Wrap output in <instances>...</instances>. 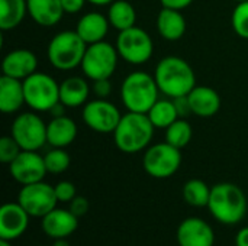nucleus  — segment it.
Masks as SVG:
<instances>
[{
    "instance_id": "1",
    "label": "nucleus",
    "mask_w": 248,
    "mask_h": 246,
    "mask_svg": "<svg viewBox=\"0 0 248 246\" xmlns=\"http://www.w3.org/2000/svg\"><path fill=\"white\" fill-rule=\"evenodd\" d=\"M154 78L160 93L170 99L187 96L196 86V75L190 64L176 55L164 57L158 61Z\"/></svg>"
},
{
    "instance_id": "2",
    "label": "nucleus",
    "mask_w": 248,
    "mask_h": 246,
    "mask_svg": "<svg viewBox=\"0 0 248 246\" xmlns=\"http://www.w3.org/2000/svg\"><path fill=\"white\" fill-rule=\"evenodd\" d=\"M247 197L232 183H219L211 187L208 209L214 219L222 225H237L247 215Z\"/></svg>"
},
{
    "instance_id": "3",
    "label": "nucleus",
    "mask_w": 248,
    "mask_h": 246,
    "mask_svg": "<svg viewBox=\"0 0 248 246\" xmlns=\"http://www.w3.org/2000/svg\"><path fill=\"white\" fill-rule=\"evenodd\" d=\"M154 130L155 128L147 113L128 112L126 115H122L121 122L112 135L115 145L121 152L137 154L150 146Z\"/></svg>"
},
{
    "instance_id": "4",
    "label": "nucleus",
    "mask_w": 248,
    "mask_h": 246,
    "mask_svg": "<svg viewBox=\"0 0 248 246\" xmlns=\"http://www.w3.org/2000/svg\"><path fill=\"white\" fill-rule=\"evenodd\" d=\"M160 88L154 75L144 71H134L125 77L121 86V99L128 112L148 113L158 100Z\"/></svg>"
},
{
    "instance_id": "5",
    "label": "nucleus",
    "mask_w": 248,
    "mask_h": 246,
    "mask_svg": "<svg viewBox=\"0 0 248 246\" xmlns=\"http://www.w3.org/2000/svg\"><path fill=\"white\" fill-rule=\"evenodd\" d=\"M86 49L87 43L76 30H62L52 36L46 54L54 68L70 71L81 65Z\"/></svg>"
},
{
    "instance_id": "6",
    "label": "nucleus",
    "mask_w": 248,
    "mask_h": 246,
    "mask_svg": "<svg viewBox=\"0 0 248 246\" xmlns=\"http://www.w3.org/2000/svg\"><path fill=\"white\" fill-rule=\"evenodd\" d=\"M25 103L33 112H49L60 103V84L45 72H33L23 80Z\"/></svg>"
},
{
    "instance_id": "7",
    "label": "nucleus",
    "mask_w": 248,
    "mask_h": 246,
    "mask_svg": "<svg viewBox=\"0 0 248 246\" xmlns=\"http://www.w3.org/2000/svg\"><path fill=\"white\" fill-rule=\"evenodd\" d=\"M118 49L106 41L87 45L84 58L81 61V70L84 75L92 80L110 78L118 67Z\"/></svg>"
},
{
    "instance_id": "8",
    "label": "nucleus",
    "mask_w": 248,
    "mask_h": 246,
    "mask_svg": "<svg viewBox=\"0 0 248 246\" xmlns=\"http://www.w3.org/2000/svg\"><path fill=\"white\" fill-rule=\"evenodd\" d=\"M116 49L122 59L132 65H141L151 59L154 42L147 30L138 26L121 30L116 38Z\"/></svg>"
},
{
    "instance_id": "9",
    "label": "nucleus",
    "mask_w": 248,
    "mask_h": 246,
    "mask_svg": "<svg viewBox=\"0 0 248 246\" xmlns=\"http://www.w3.org/2000/svg\"><path fill=\"white\" fill-rule=\"evenodd\" d=\"M182 149L161 142L145 149L142 167L153 178H169L174 175L182 165Z\"/></svg>"
},
{
    "instance_id": "10",
    "label": "nucleus",
    "mask_w": 248,
    "mask_h": 246,
    "mask_svg": "<svg viewBox=\"0 0 248 246\" xmlns=\"http://www.w3.org/2000/svg\"><path fill=\"white\" fill-rule=\"evenodd\" d=\"M10 135L19 144L22 151H38L46 141V123L36 112H25L15 117Z\"/></svg>"
},
{
    "instance_id": "11",
    "label": "nucleus",
    "mask_w": 248,
    "mask_h": 246,
    "mask_svg": "<svg viewBox=\"0 0 248 246\" xmlns=\"http://www.w3.org/2000/svg\"><path fill=\"white\" fill-rule=\"evenodd\" d=\"M17 203L28 212L31 217L42 219L57 207L58 199L55 196L54 186L39 181L22 186L17 194Z\"/></svg>"
},
{
    "instance_id": "12",
    "label": "nucleus",
    "mask_w": 248,
    "mask_h": 246,
    "mask_svg": "<svg viewBox=\"0 0 248 246\" xmlns=\"http://www.w3.org/2000/svg\"><path fill=\"white\" fill-rule=\"evenodd\" d=\"M119 109L108 99H94L83 106V120L97 133H113L121 122Z\"/></svg>"
},
{
    "instance_id": "13",
    "label": "nucleus",
    "mask_w": 248,
    "mask_h": 246,
    "mask_svg": "<svg viewBox=\"0 0 248 246\" xmlns=\"http://www.w3.org/2000/svg\"><path fill=\"white\" fill-rule=\"evenodd\" d=\"M9 173L16 183L20 186H28L44 181L48 171L44 157L39 155L38 151H22L9 164Z\"/></svg>"
},
{
    "instance_id": "14",
    "label": "nucleus",
    "mask_w": 248,
    "mask_h": 246,
    "mask_svg": "<svg viewBox=\"0 0 248 246\" xmlns=\"http://www.w3.org/2000/svg\"><path fill=\"white\" fill-rule=\"evenodd\" d=\"M179 246H214L215 232L208 222L201 217L185 219L176 232Z\"/></svg>"
},
{
    "instance_id": "15",
    "label": "nucleus",
    "mask_w": 248,
    "mask_h": 246,
    "mask_svg": "<svg viewBox=\"0 0 248 246\" xmlns=\"http://www.w3.org/2000/svg\"><path fill=\"white\" fill-rule=\"evenodd\" d=\"M31 216L28 212L16 203H4L0 209V239L13 242L20 238L28 226Z\"/></svg>"
},
{
    "instance_id": "16",
    "label": "nucleus",
    "mask_w": 248,
    "mask_h": 246,
    "mask_svg": "<svg viewBox=\"0 0 248 246\" xmlns=\"http://www.w3.org/2000/svg\"><path fill=\"white\" fill-rule=\"evenodd\" d=\"M38 68V57L31 49L19 48L13 49L4 55L1 62L3 75L16 78V80H26L29 75L36 72Z\"/></svg>"
},
{
    "instance_id": "17",
    "label": "nucleus",
    "mask_w": 248,
    "mask_h": 246,
    "mask_svg": "<svg viewBox=\"0 0 248 246\" xmlns=\"http://www.w3.org/2000/svg\"><path fill=\"white\" fill-rule=\"evenodd\" d=\"M78 228V217L70 209L55 207L41 219L42 232L51 239H62L71 236Z\"/></svg>"
},
{
    "instance_id": "18",
    "label": "nucleus",
    "mask_w": 248,
    "mask_h": 246,
    "mask_svg": "<svg viewBox=\"0 0 248 246\" xmlns=\"http://www.w3.org/2000/svg\"><path fill=\"white\" fill-rule=\"evenodd\" d=\"M192 115L199 117H212L221 109V96L208 86H195L187 94Z\"/></svg>"
},
{
    "instance_id": "19",
    "label": "nucleus",
    "mask_w": 248,
    "mask_h": 246,
    "mask_svg": "<svg viewBox=\"0 0 248 246\" xmlns=\"http://www.w3.org/2000/svg\"><path fill=\"white\" fill-rule=\"evenodd\" d=\"M109 26L110 23L108 20V16L99 12H89L78 19L76 32L81 36V39L87 45H90V43L105 41Z\"/></svg>"
},
{
    "instance_id": "20",
    "label": "nucleus",
    "mask_w": 248,
    "mask_h": 246,
    "mask_svg": "<svg viewBox=\"0 0 248 246\" xmlns=\"http://www.w3.org/2000/svg\"><path fill=\"white\" fill-rule=\"evenodd\" d=\"M77 138V125L68 116L52 117L46 123V141L52 148H67Z\"/></svg>"
},
{
    "instance_id": "21",
    "label": "nucleus",
    "mask_w": 248,
    "mask_h": 246,
    "mask_svg": "<svg viewBox=\"0 0 248 246\" xmlns=\"http://www.w3.org/2000/svg\"><path fill=\"white\" fill-rule=\"evenodd\" d=\"M64 13L61 0H28V14L39 26L49 28L57 25Z\"/></svg>"
},
{
    "instance_id": "22",
    "label": "nucleus",
    "mask_w": 248,
    "mask_h": 246,
    "mask_svg": "<svg viewBox=\"0 0 248 246\" xmlns=\"http://www.w3.org/2000/svg\"><path fill=\"white\" fill-rule=\"evenodd\" d=\"M157 30L166 41H179L186 33V19L182 10L161 7L157 16Z\"/></svg>"
},
{
    "instance_id": "23",
    "label": "nucleus",
    "mask_w": 248,
    "mask_h": 246,
    "mask_svg": "<svg viewBox=\"0 0 248 246\" xmlns=\"http://www.w3.org/2000/svg\"><path fill=\"white\" fill-rule=\"evenodd\" d=\"M25 103L23 81L1 75L0 77V110L4 115L16 113Z\"/></svg>"
},
{
    "instance_id": "24",
    "label": "nucleus",
    "mask_w": 248,
    "mask_h": 246,
    "mask_svg": "<svg viewBox=\"0 0 248 246\" xmlns=\"http://www.w3.org/2000/svg\"><path fill=\"white\" fill-rule=\"evenodd\" d=\"M90 94L89 83L77 75L65 78L60 83V101L70 109L84 106Z\"/></svg>"
},
{
    "instance_id": "25",
    "label": "nucleus",
    "mask_w": 248,
    "mask_h": 246,
    "mask_svg": "<svg viewBox=\"0 0 248 246\" xmlns=\"http://www.w3.org/2000/svg\"><path fill=\"white\" fill-rule=\"evenodd\" d=\"M108 20L112 28L121 30L137 26V12L135 7L126 0H115L109 4Z\"/></svg>"
},
{
    "instance_id": "26",
    "label": "nucleus",
    "mask_w": 248,
    "mask_h": 246,
    "mask_svg": "<svg viewBox=\"0 0 248 246\" xmlns=\"http://www.w3.org/2000/svg\"><path fill=\"white\" fill-rule=\"evenodd\" d=\"M28 14V0H0V29L17 28Z\"/></svg>"
},
{
    "instance_id": "27",
    "label": "nucleus",
    "mask_w": 248,
    "mask_h": 246,
    "mask_svg": "<svg viewBox=\"0 0 248 246\" xmlns=\"http://www.w3.org/2000/svg\"><path fill=\"white\" fill-rule=\"evenodd\" d=\"M147 116L150 117L155 129H167L173 122H176L180 117L177 113L174 100L170 97L158 99L154 103V106L148 110Z\"/></svg>"
},
{
    "instance_id": "28",
    "label": "nucleus",
    "mask_w": 248,
    "mask_h": 246,
    "mask_svg": "<svg viewBox=\"0 0 248 246\" xmlns=\"http://www.w3.org/2000/svg\"><path fill=\"white\" fill-rule=\"evenodd\" d=\"M183 200L192 206V207H208L209 197H211V188L209 186L199 178H192L185 183L183 190Z\"/></svg>"
},
{
    "instance_id": "29",
    "label": "nucleus",
    "mask_w": 248,
    "mask_h": 246,
    "mask_svg": "<svg viewBox=\"0 0 248 246\" xmlns=\"http://www.w3.org/2000/svg\"><path fill=\"white\" fill-rule=\"evenodd\" d=\"M192 136H193L192 125L185 117H179L166 129V142H169L170 145L179 149L187 146L189 142L192 141Z\"/></svg>"
},
{
    "instance_id": "30",
    "label": "nucleus",
    "mask_w": 248,
    "mask_h": 246,
    "mask_svg": "<svg viewBox=\"0 0 248 246\" xmlns=\"http://www.w3.org/2000/svg\"><path fill=\"white\" fill-rule=\"evenodd\" d=\"M45 167L49 174H62L71 164L70 154L64 148H52L44 155Z\"/></svg>"
},
{
    "instance_id": "31",
    "label": "nucleus",
    "mask_w": 248,
    "mask_h": 246,
    "mask_svg": "<svg viewBox=\"0 0 248 246\" xmlns=\"http://www.w3.org/2000/svg\"><path fill=\"white\" fill-rule=\"evenodd\" d=\"M231 23H232V29L240 38L248 39V1L237 3L232 12Z\"/></svg>"
},
{
    "instance_id": "32",
    "label": "nucleus",
    "mask_w": 248,
    "mask_h": 246,
    "mask_svg": "<svg viewBox=\"0 0 248 246\" xmlns=\"http://www.w3.org/2000/svg\"><path fill=\"white\" fill-rule=\"evenodd\" d=\"M20 152H22V148L19 146V144L15 141L12 135L3 136L0 139V161L3 164L9 165Z\"/></svg>"
},
{
    "instance_id": "33",
    "label": "nucleus",
    "mask_w": 248,
    "mask_h": 246,
    "mask_svg": "<svg viewBox=\"0 0 248 246\" xmlns=\"http://www.w3.org/2000/svg\"><path fill=\"white\" fill-rule=\"evenodd\" d=\"M54 190L58 202L61 203H70L77 196L76 186L71 181H60L54 186Z\"/></svg>"
},
{
    "instance_id": "34",
    "label": "nucleus",
    "mask_w": 248,
    "mask_h": 246,
    "mask_svg": "<svg viewBox=\"0 0 248 246\" xmlns=\"http://www.w3.org/2000/svg\"><path fill=\"white\" fill-rule=\"evenodd\" d=\"M89 207H90V204H89V200L86 199V197H83V196H76L71 202H70V212L74 215V216H77L78 219L80 217H83V216H86V213L89 212Z\"/></svg>"
},
{
    "instance_id": "35",
    "label": "nucleus",
    "mask_w": 248,
    "mask_h": 246,
    "mask_svg": "<svg viewBox=\"0 0 248 246\" xmlns=\"http://www.w3.org/2000/svg\"><path fill=\"white\" fill-rule=\"evenodd\" d=\"M93 91L97 96V99H108L112 94V83L109 78L96 80L93 81Z\"/></svg>"
},
{
    "instance_id": "36",
    "label": "nucleus",
    "mask_w": 248,
    "mask_h": 246,
    "mask_svg": "<svg viewBox=\"0 0 248 246\" xmlns=\"http://www.w3.org/2000/svg\"><path fill=\"white\" fill-rule=\"evenodd\" d=\"M86 1L87 0H61V4L65 13L74 14V13H78L84 7Z\"/></svg>"
},
{
    "instance_id": "37",
    "label": "nucleus",
    "mask_w": 248,
    "mask_h": 246,
    "mask_svg": "<svg viewBox=\"0 0 248 246\" xmlns=\"http://www.w3.org/2000/svg\"><path fill=\"white\" fill-rule=\"evenodd\" d=\"M173 100H174V104H176V109H177V113H179L180 117H186V115H190L192 113L190 104H189V100H187V96L176 97Z\"/></svg>"
},
{
    "instance_id": "38",
    "label": "nucleus",
    "mask_w": 248,
    "mask_h": 246,
    "mask_svg": "<svg viewBox=\"0 0 248 246\" xmlns=\"http://www.w3.org/2000/svg\"><path fill=\"white\" fill-rule=\"evenodd\" d=\"M163 7H170V9H176V10H183L186 7H189L193 0H160Z\"/></svg>"
},
{
    "instance_id": "39",
    "label": "nucleus",
    "mask_w": 248,
    "mask_h": 246,
    "mask_svg": "<svg viewBox=\"0 0 248 246\" xmlns=\"http://www.w3.org/2000/svg\"><path fill=\"white\" fill-rule=\"evenodd\" d=\"M235 246H248V226L238 231L235 236Z\"/></svg>"
},
{
    "instance_id": "40",
    "label": "nucleus",
    "mask_w": 248,
    "mask_h": 246,
    "mask_svg": "<svg viewBox=\"0 0 248 246\" xmlns=\"http://www.w3.org/2000/svg\"><path fill=\"white\" fill-rule=\"evenodd\" d=\"M49 113H51V116H52V117L64 116V115H65V106L60 101V103H57V104L49 110Z\"/></svg>"
},
{
    "instance_id": "41",
    "label": "nucleus",
    "mask_w": 248,
    "mask_h": 246,
    "mask_svg": "<svg viewBox=\"0 0 248 246\" xmlns=\"http://www.w3.org/2000/svg\"><path fill=\"white\" fill-rule=\"evenodd\" d=\"M87 1L93 6H109L115 0H87Z\"/></svg>"
},
{
    "instance_id": "42",
    "label": "nucleus",
    "mask_w": 248,
    "mask_h": 246,
    "mask_svg": "<svg viewBox=\"0 0 248 246\" xmlns=\"http://www.w3.org/2000/svg\"><path fill=\"white\" fill-rule=\"evenodd\" d=\"M52 246H71L70 242L67 241V238H62V239H55Z\"/></svg>"
},
{
    "instance_id": "43",
    "label": "nucleus",
    "mask_w": 248,
    "mask_h": 246,
    "mask_svg": "<svg viewBox=\"0 0 248 246\" xmlns=\"http://www.w3.org/2000/svg\"><path fill=\"white\" fill-rule=\"evenodd\" d=\"M0 246H13L10 241H4V239H0Z\"/></svg>"
},
{
    "instance_id": "44",
    "label": "nucleus",
    "mask_w": 248,
    "mask_h": 246,
    "mask_svg": "<svg viewBox=\"0 0 248 246\" xmlns=\"http://www.w3.org/2000/svg\"><path fill=\"white\" fill-rule=\"evenodd\" d=\"M234 1H237V3H241V1H248V0H234Z\"/></svg>"
}]
</instances>
